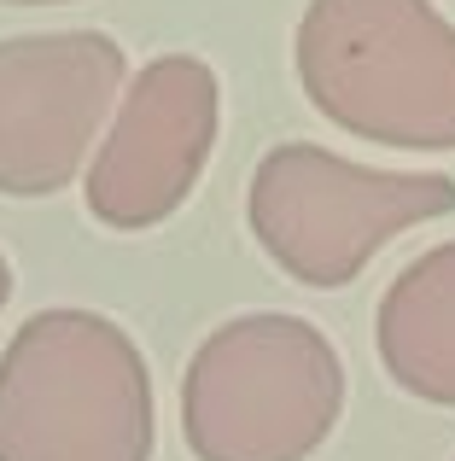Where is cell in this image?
I'll return each instance as SVG.
<instances>
[{"instance_id": "5b68a950", "label": "cell", "mask_w": 455, "mask_h": 461, "mask_svg": "<svg viewBox=\"0 0 455 461\" xmlns=\"http://www.w3.org/2000/svg\"><path fill=\"white\" fill-rule=\"evenodd\" d=\"M222 129V82L199 53H164L112 105L88 164V216L112 234H147L193 199Z\"/></svg>"}, {"instance_id": "6da1fadb", "label": "cell", "mask_w": 455, "mask_h": 461, "mask_svg": "<svg viewBox=\"0 0 455 461\" xmlns=\"http://www.w3.org/2000/svg\"><path fill=\"white\" fill-rule=\"evenodd\" d=\"M292 65L304 100L351 140L455 152V23L433 0H309Z\"/></svg>"}, {"instance_id": "ba28073f", "label": "cell", "mask_w": 455, "mask_h": 461, "mask_svg": "<svg viewBox=\"0 0 455 461\" xmlns=\"http://www.w3.org/2000/svg\"><path fill=\"white\" fill-rule=\"evenodd\" d=\"M6 298H12V263L0 258V310H6Z\"/></svg>"}, {"instance_id": "3957f363", "label": "cell", "mask_w": 455, "mask_h": 461, "mask_svg": "<svg viewBox=\"0 0 455 461\" xmlns=\"http://www.w3.org/2000/svg\"><path fill=\"white\" fill-rule=\"evenodd\" d=\"M344 420V362L316 321L251 310L210 327L182 374L193 461H309Z\"/></svg>"}, {"instance_id": "8992f818", "label": "cell", "mask_w": 455, "mask_h": 461, "mask_svg": "<svg viewBox=\"0 0 455 461\" xmlns=\"http://www.w3.org/2000/svg\"><path fill=\"white\" fill-rule=\"evenodd\" d=\"M129 82L105 30H47L0 41V193L53 199L76 181Z\"/></svg>"}, {"instance_id": "9c48e42d", "label": "cell", "mask_w": 455, "mask_h": 461, "mask_svg": "<svg viewBox=\"0 0 455 461\" xmlns=\"http://www.w3.org/2000/svg\"><path fill=\"white\" fill-rule=\"evenodd\" d=\"M0 6H70V0H0Z\"/></svg>"}, {"instance_id": "277c9868", "label": "cell", "mask_w": 455, "mask_h": 461, "mask_svg": "<svg viewBox=\"0 0 455 461\" xmlns=\"http://www.w3.org/2000/svg\"><path fill=\"white\" fill-rule=\"evenodd\" d=\"M455 211V176L374 169L316 147L281 140L257 158L245 187V222L269 263L309 293L351 286L397 234Z\"/></svg>"}, {"instance_id": "52a82bcc", "label": "cell", "mask_w": 455, "mask_h": 461, "mask_svg": "<svg viewBox=\"0 0 455 461\" xmlns=\"http://www.w3.org/2000/svg\"><path fill=\"white\" fill-rule=\"evenodd\" d=\"M374 350L397 392L455 409V240L391 275L374 310Z\"/></svg>"}, {"instance_id": "7a4b0ae2", "label": "cell", "mask_w": 455, "mask_h": 461, "mask_svg": "<svg viewBox=\"0 0 455 461\" xmlns=\"http://www.w3.org/2000/svg\"><path fill=\"white\" fill-rule=\"evenodd\" d=\"M158 403L129 327L35 310L0 350V461H152Z\"/></svg>"}]
</instances>
